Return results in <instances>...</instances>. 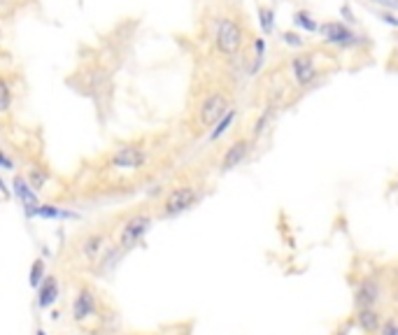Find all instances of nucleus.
Masks as SVG:
<instances>
[{
    "instance_id": "nucleus-1",
    "label": "nucleus",
    "mask_w": 398,
    "mask_h": 335,
    "mask_svg": "<svg viewBox=\"0 0 398 335\" xmlns=\"http://www.w3.org/2000/svg\"><path fill=\"white\" fill-rule=\"evenodd\" d=\"M149 228H152V216L133 214L126 223H123V228L119 233V249H123V252H126V249H133L142 238H145Z\"/></svg>"
},
{
    "instance_id": "nucleus-2",
    "label": "nucleus",
    "mask_w": 398,
    "mask_h": 335,
    "mask_svg": "<svg viewBox=\"0 0 398 335\" xmlns=\"http://www.w3.org/2000/svg\"><path fill=\"white\" fill-rule=\"evenodd\" d=\"M228 110L231 108H228V98L224 94H210L198 108L200 126H214V123H219L228 114Z\"/></svg>"
},
{
    "instance_id": "nucleus-3",
    "label": "nucleus",
    "mask_w": 398,
    "mask_h": 335,
    "mask_svg": "<svg viewBox=\"0 0 398 335\" xmlns=\"http://www.w3.org/2000/svg\"><path fill=\"white\" fill-rule=\"evenodd\" d=\"M198 200V191L196 187H178L168 194L166 203H163V216H178L182 212H187L193 203Z\"/></svg>"
},
{
    "instance_id": "nucleus-4",
    "label": "nucleus",
    "mask_w": 398,
    "mask_h": 335,
    "mask_svg": "<svg viewBox=\"0 0 398 335\" xmlns=\"http://www.w3.org/2000/svg\"><path fill=\"white\" fill-rule=\"evenodd\" d=\"M240 42H243V31H240L233 22L224 19L217 28V47L224 51L226 56H233V54H238Z\"/></svg>"
},
{
    "instance_id": "nucleus-5",
    "label": "nucleus",
    "mask_w": 398,
    "mask_h": 335,
    "mask_svg": "<svg viewBox=\"0 0 398 335\" xmlns=\"http://www.w3.org/2000/svg\"><path fill=\"white\" fill-rule=\"evenodd\" d=\"M145 161H147V154L142 152L140 147H121L116 149L112 159H110V163H112L116 170H138L145 166Z\"/></svg>"
},
{
    "instance_id": "nucleus-6",
    "label": "nucleus",
    "mask_w": 398,
    "mask_h": 335,
    "mask_svg": "<svg viewBox=\"0 0 398 335\" xmlns=\"http://www.w3.org/2000/svg\"><path fill=\"white\" fill-rule=\"evenodd\" d=\"M380 300V286L373 280H363L361 284L356 286L354 293V307L356 310H370V307L377 305Z\"/></svg>"
},
{
    "instance_id": "nucleus-7",
    "label": "nucleus",
    "mask_w": 398,
    "mask_h": 335,
    "mask_svg": "<svg viewBox=\"0 0 398 335\" xmlns=\"http://www.w3.org/2000/svg\"><path fill=\"white\" fill-rule=\"evenodd\" d=\"M15 194H17V198L21 200V205H24V209H26V214H28V216H35V214H37V209H40V203H37L35 189H33L31 184L24 180V177H15Z\"/></svg>"
},
{
    "instance_id": "nucleus-8",
    "label": "nucleus",
    "mask_w": 398,
    "mask_h": 335,
    "mask_svg": "<svg viewBox=\"0 0 398 335\" xmlns=\"http://www.w3.org/2000/svg\"><path fill=\"white\" fill-rule=\"evenodd\" d=\"M94 312H96V295L91 289L82 286L73 303V317H75V321L82 324V321H87L89 317H94Z\"/></svg>"
},
{
    "instance_id": "nucleus-9",
    "label": "nucleus",
    "mask_w": 398,
    "mask_h": 335,
    "mask_svg": "<svg viewBox=\"0 0 398 335\" xmlns=\"http://www.w3.org/2000/svg\"><path fill=\"white\" fill-rule=\"evenodd\" d=\"M247 154H250V140H236L226 149L224 159H221V170L228 173V170L238 168L247 159Z\"/></svg>"
},
{
    "instance_id": "nucleus-10",
    "label": "nucleus",
    "mask_w": 398,
    "mask_h": 335,
    "mask_svg": "<svg viewBox=\"0 0 398 335\" xmlns=\"http://www.w3.org/2000/svg\"><path fill=\"white\" fill-rule=\"evenodd\" d=\"M291 68H293V80L301 84V87L310 84V82L317 77V68H315V63H312L310 56H298V58H293Z\"/></svg>"
},
{
    "instance_id": "nucleus-11",
    "label": "nucleus",
    "mask_w": 398,
    "mask_h": 335,
    "mask_svg": "<svg viewBox=\"0 0 398 335\" xmlns=\"http://www.w3.org/2000/svg\"><path fill=\"white\" fill-rule=\"evenodd\" d=\"M356 326L361 328L363 333H377L382 331V319H380V312L375 307L370 310H356Z\"/></svg>"
},
{
    "instance_id": "nucleus-12",
    "label": "nucleus",
    "mask_w": 398,
    "mask_h": 335,
    "mask_svg": "<svg viewBox=\"0 0 398 335\" xmlns=\"http://www.w3.org/2000/svg\"><path fill=\"white\" fill-rule=\"evenodd\" d=\"M58 300V280L56 277H47L37 289V305L42 310H47Z\"/></svg>"
},
{
    "instance_id": "nucleus-13",
    "label": "nucleus",
    "mask_w": 398,
    "mask_h": 335,
    "mask_svg": "<svg viewBox=\"0 0 398 335\" xmlns=\"http://www.w3.org/2000/svg\"><path fill=\"white\" fill-rule=\"evenodd\" d=\"M103 247H105V235H101V233L89 235V238L82 242V254H84V259H87V261H96Z\"/></svg>"
},
{
    "instance_id": "nucleus-14",
    "label": "nucleus",
    "mask_w": 398,
    "mask_h": 335,
    "mask_svg": "<svg viewBox=\"0 0 398 335\" xmlns=\"http://www.w3.org/2000/svg\"><path fill=\"white\" fill-rule=\"evenodd\" d=\"M322 33L326 35V40L329 42H349L352 40V33L340 24H326Z\"/></svg>"
},
{
    "instance_id": "nucleus-15",
    "label": "nucleus",
    "mask_w": 398,
    "mask_h": 335,
    "mask_svg": "<svg viewBox=\"0 0 398 335\" xmlns=\"http://www.w3.org/2000/svg\"><path fill=\"white\" fill-rule=\"evenodd\" d=\"M35 216H42V219H73V212H65V209L56 207V205H40Z\"/></svg>"
},
{
    "instance_id": "nucleus-16",
    "label": "nucleus",
    "mask_w": 398,
    "mask_h": 335,
    "mask_svg": "<svg viewBox=\"0 0 398 335\" xmlns=\"http://www.w3.org/2000/svg\"><path fill=\"white\" fill-rule=\"evenodd\" d=\"M44 261L42 259H37V261H33V266H31V273H28V280H31V286L33 289H40V284L47 277H44Z\"/></svg>"
},
{
    "instance_id": "nucleus-17",
    "label": "nucleus",
    "mask_w": 398,
    "mask_h": 335,
    "mask_svg": "<svg viewBox=\"0 0 398 335\" xmlns=\"http://www.w3.org/2000/svg\"><path fill=\"white\" fill-rule=\"evenodd\" d=\"M47 173H44V170H40V168H33L31 173H28V184L33 189H35V191H40V189L44 187V184H47Z\"/></svg>"
},
{
    "instance_id": "nucleus-18",
    "label": "nucleus",
    "mask_w": 398,
    "mask_h": 335,
    "mask_svg": "<svg viewBox=\"0 0 398 335\" xmlns=\"http://www.w3.org/2000/svg\"><path fill=\"white\" fill-rule=\"evenodd\" d=\"M233 117H236V110L231 108V110H228V114L224 117V119H221V121L217 123V128L212 130L210 140H219V137L226 133V130H228V126H231V121H233Z\"/></svg>"
},
{
    "instance_id": "nucleus-19",
    "label": "nucleus",
    "mask_w": 398,
    "mask_h": 335,
    "mask_svg": "<svg viewBox=\"0 0 398 335\" xmlns=\"http://www.w3.org/2000/svg\"><path fill=\"white\" fill-rule=\"evenodd\" d=\"M10 101H12V91H10V82L3 80V105H0V110L8 112L10 110Z\"/></svg>"
},
{
    "instance_id": "nucleus-20",
    "label": "nucleus",
    "mask_w": 398,
    "mask_h": 335,
    "mask_svg": "<svg viewBox=\"0 0 398 335\" xmlns=\"http://www.w3.org/2000/svg\"><path fill=\"white\" fill-rule=\"evenodd\" d=\"M380 335H398V324H396V321H389V324H384Z\"/></svg>"
},
{
    "instance_id": "nucleus-21",
    "label": "nucleus",
    "mask_w": 398,
    "mask_h": 335,
    "mask_svg": "<svg viewBox=\"0 0 398 335\" xmlns=\"http://www.w3.org/2000/svg\"><path fill=\"white\" fill-rule=\"evenodd\" d=\"M261 17H263V28L270 31V26H272L270 17H272V12H270V10H261Z\"/></svg>"
},
{
    "instance_id": "nucleus-22",
    "label": "nucleus",
    "mask_w": 398,
    "mask_h": 335,
    "mask_svg": "<svg viewBox=\"0 0 398 335\" xmlns=\"http://www.w3.org/2000/svg\"><path fill=\"white\" fill-rule=\"evenodd\" d=\"M296 22H298V24H303L305 28H310V31H317V24L308 22V17H305V15H298V17H296Z\"/></svg>"
},
{
    "instance_id": "nucleus-23",
    "label": "nucleus",
    "mask_w": 398,
    "mask_h": 335,
    "mask_svg": "<svg viewBox=\"0 0 398 335\" xmlns=\"http://www.w3.org/2000/svg\"><path fill=\"white\" fill-rule=\"evenodd\" d=\"M373 3L382 5V8H389V10H398V0H373Z\"/></svg>"
},
{
    "instance_id": "nucleus-24",
    "label": "nucleus",
    "mask_w": 398,
    "mask_h": 335,
    "mask_svg": "<svg viewBox=\"0 0 398 335\" xmlns=\"http://www.w3.org/2000/svg\"><path fill=\"white\" fill-rule=\"evenodd\" d=\"M286 42H289V44H301V40H298V37L296 35H291V33H286Z\"/></svg>"
},
{
    "instance_id": "nucleus-25",
    "label": "nucleus",
    "mask_w": 398,
    "mask_h": 335,
    "mask_svg": "<svg viewBox=\"0 0 398 335\" xmlns=\"http://www.w3.org/2000/svg\"><path fill=\"white\" fill-rule=\"evenodd\" d=\"M3 166H5V170H12V161L8 154H3Z\"/></svg>"
},
{
    "instance_id": "nucleus-26",
    "label": "nucleus",
    "mask_w": 398,
    "mask_h": 335,
    "mask_svg": "<svg viewBox=\"0 0 398 335\" xmlns=\"http://www.w3.org/2000/svg\"><path fill=\"white\" fill-rule=\"evenodd\" d=\"M334 335H347V328H340V331H336Z\"/></svg>"
},
{
    "instance_id": "nucleus-27",
    "label": "nucleus",
    "mask_w": 398,
    "mask_h": 335,
    "mask_svg": "<svg viewBox=\"0 0 398 335\" xmlns=\"http://www.w3.org/2000/svg\"><path fill=\"white\" fill-rule=\"evenodd\" d=\"M35 335H47V333H44V331H37Z\"/></svg>"
},
{
    "instance_id": "nucleus-28",
    "label": "nucleus",
    "mask_w": 398,
    "mask_h": 335,
    "mask_svg": "<svg viewBox=\"0 0 398 335\" xmlns=\"http://www.w3.org/2000/svg\"><path fill=\"white\" fill-rule=\"evenodd\" d=\"M396 295H398V286H396Z\"/></svg>"
}]
</instances>
